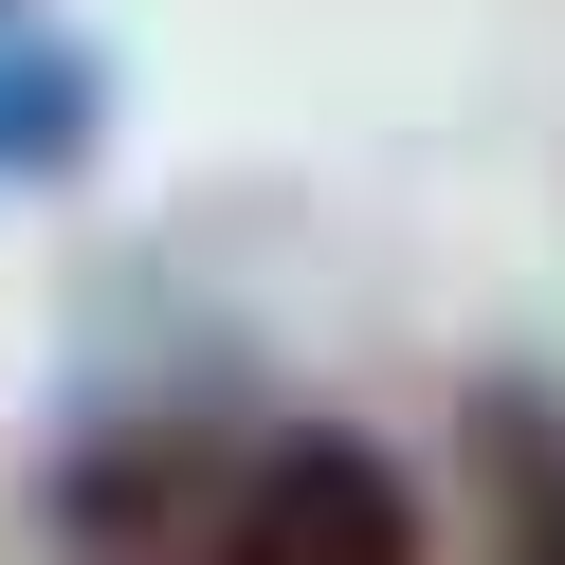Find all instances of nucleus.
<instances>
[{"mask_svg":"<svg viewBox=\"0 0 565 565\" xmlns=\"http://www.w3.org/2000/svg\"><path fill=\"white\" fill-rule=\"evenodd\" d=\"M511 565H565V547H511Z\"/></svg>","mask_w":565,"mask_h":565,"instance_id":"7ed1b4c3","label":"nucleus"},{"mask_svg":"<svg viewBox=\"0 0 565 565\" xmlns=\"http://www.w3.org/2000/svg\"><path fill=\"white\" fill-rule=\"evenodd\" d=\"M74 147H92V74L0 38V164H74Z\"/></svg>","mask_w":565,"mask_h":565,"instance_id":"f03ea898","label":"nucleus"},{"mask_svg":"<svg viewBox=\"0 0 565 565\" xmlns=\"http://www.w3.org/2000/svg\"><path fill=\"white\" fill-rule=\"evenodd\" d=\"M220 565H419V492H402V456L329 438V419L256 438L220 492Z\"/></svg>","mask_w":565,"mask_h":565,"instance_id":"f257e3e1","label":"nucleus"}]
</instances>
